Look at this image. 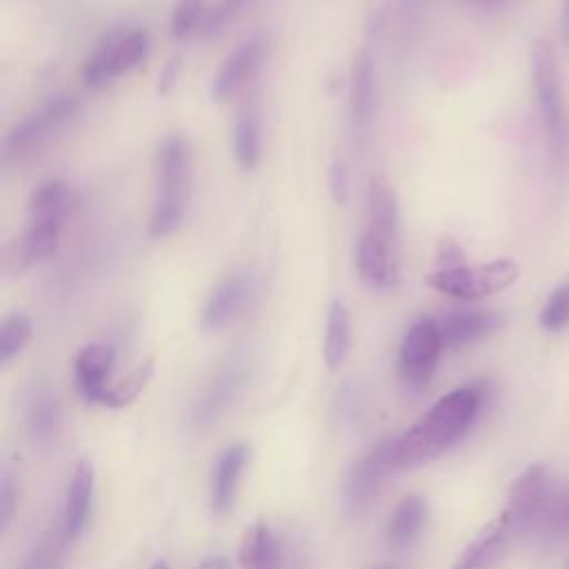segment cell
I'll return each instance as SVG.
<instances>
[{
	"mask_svg": "<svg viewBox=\"0 0 569 569\" xmlns=\"http://www.w3.org/2000/svg\"><path fill=\"white\" fill-rule=\"evenodd\" d=\"M487 398L485 385H467L442 396L418 422L393 440V469H411L451 449L476 422Z\"/></svg>",
	"mask_w": 569,
	"mask_h": 569,
	"instance_id": "obj_1",
	"label": "cell"
},
{
	"mask_svg": "<svg viewBox=\"0 0 569 569\" xmlns=\"http://www.w3.org/2000/svg\"><path fill=\"white\" fill-rule=\"evenodd\" d=\"M156 193L149 218V233L153 238H164L173 233L191 202L193 182V153L184 133H169L162 138L156 151Z\"/></svg>",
	"mask_w": 569,
	"mask_h": 569,
	"instance_id": "obj_2",
	"label": "cell"
},
{
	"mask_svg": "<svg viewBox=\"0 0 569 569\" xmlns=\"http://www.w3.org/2000/svg\"><path fill=\"white\" fill-rule=\"evenodd\" d=\"M80 102L76 96L56 93L47 98L36 111L24 116L2 140V162H24L44 149L51 138L62 131L78 113Z\"/></svg>",
	"mask_w": 569,
	"mask_h": 569,
	"instance_id": "obj_3",
	"label": "cell"
},
{
	"mask_svg": "<svg viewBox=\"0 0 569 569\" xmlns=\"http://www.w3.org/2000/svg\"><path fill=\"white\" fill-rule=\"evenodd\" d=\"M520 278V267L511 258H498L482 264H462L453 269L431 271L425 282L438 293L456 300H480L509 289Z\"/></svg>",
	"mask_w": 569,
	"mask_h": 569,
	"instance_id": "obj_4",
	"label": "cell"
},
{
	"mask_svg": "<svg viewBox=\"0 0 569 569\" xmlns=\"http://www.w3.org/2000/svg\"><path fill=\"white\" fill-rule=\"evenodd\" d=\"M149 56V33L144 29H131L127 33H113L102 40L82 64V80L87 89H104L116 78L138 69Z\"/></svg>",
	"mask_w": 569,
	"mask_h": 569,
	"instance_id": "obj_5",
	"label": "cell"
},
{
	"mask_svg": "<svg viewBox=\"0 0 569 569\" xmlns=\"http://www.w3.org/2000/svg\"><path fill=\"white\" fill-rule=\"evenodd\" d=\"M251 371L253 365L249 351L229 353L227 360L216 369V373L200 391L191 411V422L200 429H207L213 422H218L242 396L244 387L251 380Z\"/></svg>",
	"mask_w": 569,
	"mask_h": 569,
	"instance_id": "obj_6",
	"label": "cell"
},
{
	"mask_svg": "<svg viewBox=\"0 0 569 569\" xmlns=\"http://www.w3.org/2000/svg\"><path fill=\"white\" fill-rule=\"evenodd\" d=\"M556 498L558 489L553 487L549 469L542 465L527 467L513 480L505 505V511L511 518L516 533L538 536Z\"/></svg>",
	"mask_w": 569,
	"mask_h": 569,
	"instance_id": "obj_7",
	"label": "cell"
},
{
	"mask_svg": "<svg viewBox=\"0 0 569 569\" xmlns=\"http://www.w3.org/2000/svg\"><path fill=\"white\" fill-rule=\"evenodd\" d=\"M529 58H531L533 91H536L542 122L547 127L551 144L556 149H560L567 138V107H565L562 84H560V76H558L556 51L549 40L538 38L531 44Z\"/></svg>",
	"mask_w": 569,
	"mask_h": 569,
	"instance_id": "obj_8",
	"label": "cell"
},
{
	"mask_svg": "<svg viewBox=\"0 0 569 569\" xmlns=\"http://www.w3.org/2000/svg\"><path fill=\"white\" fill-rule=\"evenodd\" d=\"M393 440L385 438L376 447H371L362 458H358L342 485V505L351 516H358L369 509V505L376 500L382 478L389 469H393Z\"/></svg>",
	"mask_w": 569,
	"mask_h": 569,
	"instance_id": "obj_9",
	"label": "cell"
},
{
	"mask_svg": "<svg viewBox=\"0 0 569 569\" xmlns=\"http://www.w3.org/2000/svg\"><path fill=\"white\" fill-rule=\"evenodd\" d=\"M442 349V336L433 318H422L413 322L407 329L398 349V369L402 380L409 387L427 385L438 367Z\"/></svg>",
	"mask_w": 569,
	"mask_h": 569,
	"instance_id": "obj_10",
	"label": "cell"
},
{
	"mask_svg": "<svg viewBox=\"0 0 569 569\" xmlns=\"http://www.w3.org/2000/svg\"><path fill=\"white\" fill-rule=\"evenodd\" d=\"M378 107V71L371 49L365 44L356 51L349 73V120L353 136L369 133Z\"/></svg>",
	"mask_w": 569,
	"mask_h": 569,
	"instance_id": "obj_11",
	"label": "cell"
},
{
	"mask_svg": "<svg viewBox=\"0 0 569 569\" xmlns=\"http://www.w3.org/2000/svg\"><path fill=\"white\" fill-rule=\"evenodd\" d=\"M60 233L62 229L58 227L27 222V227L2 249V273L7 278L22 276L38 262L53 256L60 244Z\"/></svg>",
	"mask_w": 569,
	"mask_h": 569,
	"instance_id": "obj_12",
	"label": "cell"
},
{
	"mask_svg": "<svg viewBox=\"0 0 569 569\" xmlns=\"http://www.w3.org/2000/svg\"><path fill=\"white\" fill-rule=\"evenodd\" d=\"M264 60V40L260 36H253L244 42H240L218 67L216 76L211 78L209 93L216 102H227L233 96H238L258 73L260 64Z\"/></svg>",
	"mask_w": 569,
	"mask_h": 569,
	"instance_id": "obj_13",
	"label": "cell"
},
{
	"mask_svg": "<svg viewBox=\"0 0 569 569\" xmlns=\"http://www.w3.org/2000/svg\"><path fill=\"white\" fill-rule=\"evenodd\" d=\"M251 296H253V280L249 273L244 271L227 273L211 287L202 305V313H200L202 327L207 331H218L227 327L247 309V305L251 302Z\"/></svg>",
	"mask_w": 569,
	"mask_h": 569,
	"instance_id": "obj_14",
	"label": "cell"
},
{
	"mask_svg": "<svg viewBox=\"0 0 569 569\" xmlns=\"http://www.w3.org/2000/svg\"><path fill=\"white\" fill-rule=\"evenodd\" d=\"M367 231L380 238L400 260V204L396 189L385 178H371L367 187Z\"/></svg>",
	"mask_w": 569,
	"mask_h": 569,
	"instance_id": "obj_15",
	"label": "cell"
},
{
	"mask_svg": "<svg viewBox=\"0 0 569 569\" xmlns=\"http://www.w3.org/2000/svg\"><path fill=\"white\" fill-rule=\"evenodd\" d=\"M513 536H518L513 522L502 509L473 536V540L462 549L451 569H493L496 562L505 556Z\"/></svg>",
	"mask_w": 569,
	"mask_h": 569,
	"instance_id": "obj_16",
	"label": "cell"
},
{
	"mask_svg": "<svg viewBox=\"0 0 569 569\" xmlns=\"http://www.w3.org/2000/svg\"><path fill=\"white\" fill-rule=\"evenodd\" d=\"M113 347L107 342L84 345L73 360V378L80 396L91 405H102L113 371Z\"/></svg>",
	"mask_w": 569,
	"mask_h": 569,
	"instance_id": "obj_17",
	"label": "cell"
},
{
	"mask_svg": "<svg viewBox=\"0 0 569 569\" xmlns=\"http://www.w3.org/2000/svg\"><path fill=\"white\" fill-rule=\"evenodd\" d=\"M356 267L369 289H396L400 284V260L371 231H362L356 249Z\"/></svg>",
	"mask_w": 569,
	"mask_h": 569,
	"instance_id": "obj_18",
	"label": "cell"
},
{
	"mask_svg": "<svg viewBox=\"0 0 569 569\" xmlns=\"http://www.w3.org/2000/svg\"><path fill=\"white\" fill-rule=\"evenodd\" d=\"M445 349H460L491 336L502 318L491 309H456L436 320Z\"/></svg>",
	"mask_w": 569,
	"mask_h": 569,
	"instance_id": "obj_19",
	"label": "cell"
},
{
	"mask_svg": "<svg viewBox=\"0 0 569 569\" xmlns=\"http://www.w3.org/2000/svg\"><path fill=\"white\" fill-rule=\"evenodd\" d=\"M73 204V191L62 178H47L38 182L29 196L27 222L51 224L62 229Z\"/></svg>",
	"mask_w": 569,
	"mask_h": 569,
	"instance_id": "obj_20",
	"label": "cell"
},
{
	"mask_svg": "<svg viewBox=\"0 0 569 569\" xmlns=\"http://www.w3.org/2000/svg\"><path fill=\"white\" fill-rule=\"evenodd\" d=\"M247 458H249V449L242 442L227 447L218 456L213 471H211V487H209V505H211L213 513L222 516L231 509Z\"/></svg>",
	"mask_w": 569,
	"mask_h": 569,
	"instance_id": "obj_21",
	"label": "cell"
},
{
	"mask_svg": "<svg viewBox=\"0 0 569 569\" xmlns=\"http://www.w3.org/2000/svg\"><path fill=\"white\" fill-rule=\"evenodd\" d=\"M233 156L242 171H253L262 156V111L256 98H247L233 120Z\"/></svg>",
	"mask_w": 569,
	"mask_h": 569,
	"instance_id": "obj_22",
	"label": "cell"
},
{
	"mask_svg": "<svg viewBox=\"0 0 569 569\" xmlns=\"http://www.w3.org/2000/svg\"><path fill=\"white\" fill-rule=\"evenodd\" d=\"M93 498V465L91 460H80L69 478L64 493V511H62V529L67 538H78L84 531L89 520Z\"/></svg>",
	"mask_w": 569,
	"mask_h": 569,
	"instance_id": "obj_23",
	"label": "cell"
},
{
	"mask_svg": "<svg viewBox=\"0 0 569 569\" xmlns=\"http://www.w3.org/2000/svg\"><path fill=\"white\" fill-rule=\"evenodd\" d=\"M351 349V313L340 298H333L327 307L322 358L329 371H338Z\"/></svg>",
	"mask_w": 569,
	"mask_h": 569,
	"instance_id": "obj_24",
	"label": "cell"
},
{
	"mask_svg": "<svg viewBox=\"0 0 569 569\" xmlns=\"http://www.w3.org/2000/svg\"><path fill=\"white\" fill-rule=\"evenodd\" d=\"M62 425V409L60 400L51 389H38L31 400H29V411H27V427H29V438L38 447H49L60 431Z\"/></svg>",
	"mask_w": 569,
	"mask_h": 569,
	"instance_id": "obj_25",
	"label": "cell"
},
{
	"mask_svg": "<svg viewBox=\"0 0 569 569\" xmlns=\"http://www.w3.org/2000/svg\"><path fill=\"white\" fill-rule=\"evenodd\" d=\"M240 565L242 569H280L282 549L273 531L264 522L251 525L240 542Z\"/></svg>",
	"mask_w": 569,
	"mask_h": 569,
	"instance_id": "obj_26",
	"label": "cell"
},
{
	"mask_svg": "<svg viewBox=\"0 0 569 569\" xmlns=\"http://www.w3.org/2000/svg\"><path fill=\"white\" fill-rule=\"evenodd\" d=\"M427 522V502L420 496H407L387 522V538L393 547H411Z\"/></svg>",
	"mask_w": 569,
	"mask_h": 569,
	"instance_id": "obj_27",
	"label": "cell"
},
{
	"mask_svg": "<svg viewBox=\"0 0 569 569\" xmlns=\"http://www.w3.org/2000/svg\"><path fill=\"white\" fill-rule=\"evenodd\" d=\"M153 376V360L147 358L142 360L133 371H129L122 380L109 385L104 398H102V407L109 409H122L127 405H131L147 387V382Z\"/></svg>",
	"mask_w": 569,
	"mask_h": 569,
	"instance_id": "obj_28",
	"label": "cell"
},
{
	"mask_svg": "<svg viewBox=\"0 0 569 569\" xmlns=\"http://www.w3.org/2000/svg\"><path fill=\"white\" fill-rule=\"evenodd\" d=\"M33 322L22 311H11L0 325V362H11L29 342Z\"/></svg>",
	"mask_w": 569,
	"mask_h": 569,
	"instance_id": "obj_29",
	"label": "cell"
},
{
	"mask_svg": "<svg viewBox=\"0 0 569 569\" xmlns=\"http://www.w3.org/2000/svg\"><path fill=\"white\" fill-rule=\"evenodd\" d=\"M260 0H220L213 9L207 11L200 33L207 38H216L224 33L231 24H236L244 13H249Z\"/></svg>",
	"mask_w": 569,
	"mask_h": 569,
	"instance_id": "obj_30",
	"label": "cell"
},
{
	"mask_svg": "<svg viewBox=\"0 0 569 569\" xmlns=\"http://www.w3.org/2000/svg\"><path fill=\"white\" fill-rule=\"evenodd\" d=\"M207 0H176L171 9V38L173 40H189L196 31L202 29V22L207 18L204 9Z\"/></svg>",
	"mask_w": 569,
	"mask_h": 569,
	"instance_id": "obj_31",
	"label": "cell"
},
{
	"mask_svg": "<svg viewBox=\"0 0 569 569\" xmlns=\"http://www.w3.org/2000/svg\"><path fill=\"white\" fill-rule=\"evenodd\" d=\"M538 320L545 331H560L569 325V280L558 284L549 293L545 307L540 309Z\"/></svg>",
	"mask_w": 569,
	"mask_h": 569,
	"instance_id": "obj_32",
	"label": "cell"
},
{
	"mask_svg": "<svg viewBox=\"0 0 569 569\" xmlns=\"http://www.w3.org/2000/svg\"><path fill=\"white\" fill-rule=\"evenodd\" d=\"M365 389L358 382H347L338 398H336V411L340 416V420L345 422H358V418L365 411Z\"/></svg>",
	"mask_w": 569,
	"mask_h": 569,
	"instance_id": "obj_33",
	"label": "cell"
},
{
	"mask_svg": "<svg viewBox=\"0 0 569 569\" xmlns=\"http://www.w3.org/2000/svg\"><path fill=\"white\" fill-rule=\"evenodd\" d=\"M16 498H18L16 480L9 469H2V473H0V531H7L11 525Z\"/></svg>",
	"mask_w": 569,
	"mask_h": 569,
	"instance_id": "obj_34",
	"label": "cell"
},
{
	"mask_svg": "<svg viewBox=\"0 0 569 569\" xmlns=\"http://www.w3.org/2000/svg\"><path fill=\"white\" fill-rule=\"evenodd\" d=\"M327 184H329V193H331L333 202L338 207H345L347 200H349V171H347V164L340 158H336L329 164Z\"/></svg>",
	"mask_w": 569,
	"mask_h": 569,
	"instance_id": "obj_35",
	"label": "cell"
},
{
	"mask_svg": "<svg viewBox=\"0 0 569 569\" xmlns=\"http://www.w3.org/2000/svg\"><path fill=\"white\" fill-rule=\"evenodd\" d=\"M180 73H182V58H180V56H171V58L162 64L160 73H158V87H156L158 93H160V96L171 93V91L176 89L178 80H180Z\"/></svg>",
	"mask_w": 569,
	"mask_h": 569,
	"instance_id": "obj_36",
	"label": "cell"
},
{
	"mask_svg": "<svg viewBox=\"0 0 569 569\" xmlns=\"http://www.w3.org/2000/svg\"><path fill=\"white\" fill-rule=\"evenodd\" d=\"M436 256H438L440 269H453V267H462V264H465V251H462V247H460L456 240H451V238H442V240L438 242Z\"/></svg>",
	"mask_w": 569,
	"mask_h": 569,
	"instance_id": "obj_37",
	"label": "cell"
},
{
	"mask_svg": "<svg viewBox=\"0 0 569 569\" xmlns=\"http://www.w3.org/2000/svg\"><path fill=\"white\" fill-rule=\"evenodd\" d=\"M425 9V0H398V18H400V29L411 31Z\"/></svg>",
	"mask_w": 569,
	"mask_h": 569,
	"instance_id": "obj_38",
	"label": "cell"
},
{
	"mask_svg": "<svg viewBox=\"0 0 569 569\" xmlns=\"http://www.w3.org/2000/svg\"><path fill=\"white\" fill-rule=\"evenodd\" d=\"M196 569H231V562L224 556H209Z\"/></svg>",
	"mask_w": 569,
	"mask_h": 569,
	"instance_id": "obj_39",
	"label": "cell"
},
{
	"mask_svg": "<svg viewBox=\"0 0 569 569\" xmlns=\"http://www.w3.org/2000/svg\"><path fill=\"white\" fill-rule=\"evenodd\" d=\"M565 33L569 40V0H565Z\"/></svg>",
	"mask_w": 569,
	"mask_h": 569,
	"instance_id": "obj_40",
	"label": "cell"
},
{
	"mask_svg": "<svg viewBox=\"0 0 569 569\" xmlns=\"http://www.w3.org/2000/svg\"><path fill=\"white\" fill-rule=\"evenodd\" d=\"M151 569H169V565L164 560H158V562L151 565Z\"/></svg>",
	"mask_w": 569,
	"mask_h": 569,
	"instance_id": "obj_41",
	"label": "cell"
},
{
	"mask_svg": "<svg viewBox=\"0 0 569 569\" xmlns=\"http://www.w3.org/2000/svg\"><path fill=\"white\" fill-rule=\"evenodd\" d=\"M20 569H31V567H29L27 562H22V567H20Z\"/></svg>",
	"mask_w": 569,
	"mask_h": 569,
	"instance_id": "obj_42",
	"label": "cell"
},
{
	"mask_svg": "<svg viewBox=\"0 0 569 569\" xmlns=\"http://www.w3.org/2000/svg\"><path fill=\"white\" fill-rule=\"evenodd\" d=\"M376 569H396V567H376Z\"/></svg>",
	"mask_w": 569,
	"mask_h": 569,
	"instance_id": "obj_43",
	"label": "cell"
},
{
	"mask_svg": "<svg viewBox=\"0 0 569 569\" xmlns=\"http://www.w3.org/2000/svg\"><path fill=\"white\" fill-rule=\"evenodd\" d=\"M478 2H496V0H478Z\"/></svg>",
	"mask_w": 569,
	"mask_h": 569,
	"instance_id": "obj_44",
	"label": "cell"
},
{
	"mask_svg": "<svg viewBox=\"0 0 569 569\" xmlns=\"http://www.w3.org/2000/svg\"><path fill=\"white\" fill-rule=\"evenodd\" d=\"M567 569H569V562H567Z\"/></svg>",
	"mask_w": 569,
	"mask_h": 569,
	"instance_id": "obj_45",
	"label": "cell"
}]
</instances>
